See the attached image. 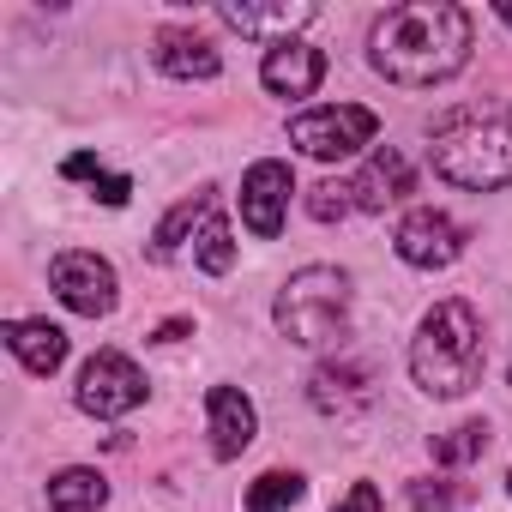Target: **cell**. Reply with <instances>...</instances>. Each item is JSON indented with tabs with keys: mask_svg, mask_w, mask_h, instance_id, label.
<instances>
[{
	"mask_svg": "<svg viewBox=\"0 0 512 512\" xmlns=\"http://www.w3.org/2000/svg\"><path fill=\"white\" fill-rule=\"evenodd\" d=\"M368 61L386 85L404 91H434L470 61V13L452 0H410L374 19L368 31Z\"/></svg>",
	"mask_w": 512,
	"mask_h": 512,
	"instance_id": "obj_1",
	"label": "cell"
},
{
	"mask_svg": "<svg viewBox=\"0 0 512 512\" xmlns=\"http://www.w3.org/2000/svg\"><path fill=\"white\" fill-rule=\"evenodd\" d=\"M482 362H488V338H482L476 308L470 302H434L410 338V380L428 398H464V392H476Z\"/></svg>",
	"mask_w": 512,
	"mask_h": 512,
	"instance_id": "obj_2",
	"label": "cell"
},
{
	"mask_svg": "<svg viewBox=\"0 0 512 512\" xmlns=\"http://www.w3.org/2000/svg\"><path fill=\"white\" fill-rule=\"evenodd\" d=\"M434 175L464 193L512 187V109H452L434 121Z\"/></svg>",
	"mask_w": 512,
	"mask_h": 512,
	"instance_id": "obj_3",
	"label": "cell"
},
{
	"mask_svg": "<svg viewBox=\"0 0 512 512\" xmlns=\"http://www.w3.org/2000/svg\"><path fill=\"white\" fill-rule=\"evenodd\" d=\"M350 272H338V266H302L284 290H278V302H272V320H278V332L296 344V350H326V344H338L344 338V326H350Z\"/></svg>",
	"mask_w": 512,
	"mask_h": 512,
	"instance_id": "obj_4",
	"label": "cell"
},
{
	"mask_svg": "<svg viewBox=\"0 0 512 512\" xmlns=\"http://www.w3.org/2000/svg\"><path fill=\"white\" fill-rule=\"evenodd\" d=\"M374 133H380V115L362 109V103H326V109H302L290 121V145H302L320 163L356 157L362 145H374Z\"/></svg>",
	"mask_w": 512,
	"mask_h": 512,
	"instance_id": "obj_5",
	"label": "cell"
},
{
	"mask_svg": "<svg viewBox=\"0 0 512 512\" xmlns=\"http://www.w3.org/2000/svg\"><path fill=\"white\" fill-rule=\"evenodd\" d=\"M145 374H139V362L133 356H121V350H97L85 368H79V410L85 416H97V422H115V416H127V410H139L145 404Z\"/></svg>",
	"mask_w": 512,
	"mask_h": 512,
	"instance_id": "obj_6",
	"label": "cell"
},
{
	"mask_svg": "<svg viewBox=\"0 0 512 512\" xmlns=\"http://www.w3.org/2000/svg\"><path fill=\"white\" fill-rule=\"evenodd\" d=\"M49 284H55V296L73 308V314H85V320H103L109 308H115V266L103 260V253H85V247H73V253H55V266H49Z\"/></svg>",
	"mask_w": 512,
	"mask_h": 512,
	"instance_id": "obj_7",
	"label": "cell"
},
{
	"mask_svg": "<svg viewBox=\"0 0 512 512\" xmlns=\"http://www.w3.org/2000/svg\"><path fill=\"white\" fill-rule=\"evenodd\" d=\"M392 247H398V260H404V266H416V272H446L458 253H464V229H458L446 211L416 205V211H404V223H398Z\"/></svg>",
	"mask_w": 512,
	"mask_h": 512,
	"instance_id": "obj_8",
	"label": "cell"
},
{
	"mask_svg": "<svg viewBox=\"0 0 512 512\" xmlns=\"http://www.w3.org/2000/svg\"><path fill=\"white\" fill-rule=\"evenodd\" d=\"M290 193H296V175H290V163H278V157L253 163V169L241 175V223H247V235L272 241V235L284 229Z\"/></svg>",
	"mask_w": 512,
	"mask_h": 512,
	"instance_id": "obj_9",
	"label": "cell"
},
{
	"mask_svg": "<svg viewBox=\"0 0 512 512\" xmlns=\"http://www.w3.org/2000/svg\"><path fill=\"white\" fill-rule=\"evenodd\" d=\"M205 416H211V452L217 458H241L260 434V416H253V398L235 386H211L205 392Z\"/></svg>",
	"mask_w": 512,
	"mask_h": 512,
	"instance_id": "obj_10",
	"label": "cell"
},
{
	"mask_svg": "<svg viewBox=\"0 0 512 512\" xmlns=\"http://www.w3.org/2000/svg\"><path fill=\"white\" fill-rule=\"evenodd\" d=\"M320 79H326V55L308 49V43H278V49H266V61H260V85H266L272 97H314Z\"/></svg>",
	"mask_w": 512,
	"mask_h": 512,
	"instance_id": "obj_11",
	"label": "cell"
},
{
	"mask_svg": "<svg viewBox=\"0 0 512 512\" xmlns=\"http://www.w3.org/2000/svg\"><path fill=\"white\" fill-rule=\"evenodd\" d=\"M151 55H157V67H163L169 79H217V73H223V55H217L199 31H187V25H163V31L151 37Z\"/></svg>",
	"mask_w": 512,
	"mask_h": 512,
	"instance_id": "obj_12",
	"label": "cell"
},
{
	"mask_svg": "<svg viewBox=\"0 0 512 512\" xmlns=\"http://www.w3.org/2000/svg\"><path fill=\"white\" fill-rule=\"evenodd\" d=\"M410 163L392 151V145H380L356 175H350V193H356V211H386V205H398L404 193H410Z\"/></svg>",
	"mask_w": 512,
	"mask_h": 512,
	"instance_id": "obj_13",
	"label": "cell"
},
{
	"mask_svg": "<svg viewBox=\"0 0 512 512\" xmlns=\"http://www.w3.org/2000/svg\"><path fill=\"white\" fill-rule=\"evenodd\" d=\"M217 19L229 25V31H241V37H272V49L278 43H296V31L314 19V7L308 0H278V7H217Z\"/></svg>",
	"mask_w": 512,
	"mask_h": 512,
	"instance_id": "obj_14",
	"label": "cell"
},
{
	"mask_svg": "<svg viewBox=\"0 0 512 512\" xmlns=\"http://www.w3.org/2000/svg\"><path fill=\"white\" fill-rule=\"evenodd\" d=\"M211 217H217V193H211V187H199V193H187L181 205H169V211H163V223L151 229V260H163V266H169L175 253H181V241H187V235H199Z\"/></svg>",
	"mask_w": 512,
	"mask_h": 512,
	"instance_id": "obj_15",
	"label": "cell"
},
{
	"mask_svg": "<svg viewBox=\"0 0 512 512\" xmlns=\"http://www.w3.org/2000/svg\"><path fill=\"white\" fill-rule=\"evenodd\" d=\"M0 338H7V350H13L31 374H55V368L67 362V332H61L55 320H13Z\"/></svg>",
	"mask_w": 512,
	"mask_h": 512,
	"instance_id": "obj_16",
	"label": "cell"
},
{
	"mask_svg": "<svg viewBox=\"0 0 512 512\" xmlns=\"http://www.w3.org/2000/svg\"><path fill=\"white\" fill-rule=\"evenodd\" d=\"M368 398H374V386H368V368H362V362H338V368H320V374H314V404H320V410L350 416V410H362Z\"/></svg>",
	"mask_w": 512,
	"mask_h": 512,
	"instance_id": "obj_17",
	"label": "cell"
},
{
	"mask_svg": "<svg viewBox=\"0 0 512 512\" xmlns=\"http://www.w3.org/2000/svg\"><path fill=\"white\" fill-rule=\"evenodd\" d=\"M109 500V482L91 470V464H73L61 476H49V506L55 512H97Z\"/></svg>",
	"mask_w": 512,
	"mask_h": 512,
	"instance_id": "obj_18",
	"label": "cell"
},
{
	"mask_svg": "<svg viewBox=\"0 0 512 512\" xmlns=\"http://www.w3.org/2000/svg\"><path fill=\"white\" fill-rule=\"evenodd\" d=\"M302 494H308V482L296 470H266L260 482L247 488V512H290Z\"/></svg>",
	"mask_w": 512,
	"mask_h": 512,
	"instance_id": "obj_19",
	"label": "cell"
},
{
	"mask_svg": "<svg viewBox=\"0 0 512 512\" xmlns=\"http://www.w3.org/2000/svg\"><path fill=\"white\" fill-rule=\"evenodd\" d=\"M193 260H199V272H211V278H223V272L235 266V229H229L223 217H211V223L193 235Z\"/></svg>",
	"mask_w": 512,
	"mask_h": 512,
	"instance_id": "obj_20",
	"label": "cell"
},
{
	"mask_svg": "<svg viewBox=\"0 0 512 512\" xmlns=\"http://www.w3.org/2000/svg\"><path fill=\"white\" fill-rule=\"evenodd\" d=\"M488 452V422H458L446 434H434V464H470Z\"/></svg>",
	"mask_w": 512,
	"mask_h": 512,
	"instance_id": "obj_21",
	"label": "cell"
},
{
	"mask_svg": "<svg viewBox=\"0 0 512 512\" xmlns=\"http://www.w3.org/2000/svg\"><path fill=\"white\" fill-rule=\"evenodd\" d=\"M308 211H314L320 223H332V217H350V211H356V193H350V181H320V187L308 193Z\"/></svg>",
	"mask_w": 512,
	"mask_h": 512,
	"instance_id": "obj_22",
	"label": "cell"
},
{
	"mask_svg": "<svg viewBox=\"0 0 512 512\" xmlns=\"http://www.w3.org/2000/svg\"><path fill=\"white\" fill-rule=\"evenodd\" d=\"M410 506H416V512H446V506H452V488H440V482H410Z\"/></svg>",
	"mask_w": 512,
	"mask_h": 512,
	"instance_id": "obj_23",
	"label": "cell"
},
{
	"mask_svg": "<svg viewBox=\"0 0 512 512\" xmlns=\"http://www.w3.org/2000/svg\"><path fill=\"white\" fill-rule=\"evenodd\" d=\"M91 193H97L103 205H127V199H133V181H127V175H109V169H103V175L91 181Z\"/></svg>",
	"mask_w": 512,
	"mask_h": 512,
	"instance_id": "obj_24",
	"label": "cell"
},
{
	"mask_svg": "<svg viewBox=\"0 0 512 512\" xmlns=\"http://www.w3.org/2000/svg\"><path fill=\"white\" fill-rule=\"evenodd\" d=\"M332 512H380V488H374V482H356Z\"/></svg>",
	"mask_w": 512,
	"mask_h": 512,
	"instance_id": "obj_25",
	"label": "cell"
},
{
	"mask_svg": "<svg viewBox=\"0 0 512 512\" xmlns=\"http://www.w3.org/2000/svg\"><path fill=\"white\" fill-rule=\"evenodd\" d=\"M61 175H67V181H97V175H103V163H97L91 151H73V157L61 163Z\"/></svg>",
	"mask_w": 512,
	"mask_h": 512,
	"instance_id": "obj_26",
	"label": "cell"
},
{
	"mask_svg": "<svg viewBox=\"0 0 512 512\" xmlns=\"http://www.w3.org/2000/svg\"><path fill=\"white\" fill-rule=\"evenodd\" d=\"M175 338H187V320H163L157 326V344H175Z\"/></svg>",
	"mask_w": 512,
	"mask_h": 512,
	"instance_id": "obj_27",
	"label": "cell"
},
{
	"mask_svg": "<svg viewBox=\"0 0 512 512\" xmlns=\"http://www.w3.org/2000/svg\"><path fill=\"white\" fill-rule=\"evenodd\" d=\"M494 19H500V25H512V7H494Z\"/></svg>",
	"mask_w": 512,
	"mask_h": 512,
	"instance_id": "obj_28",
	"label": "cell"
}]
</instances>
